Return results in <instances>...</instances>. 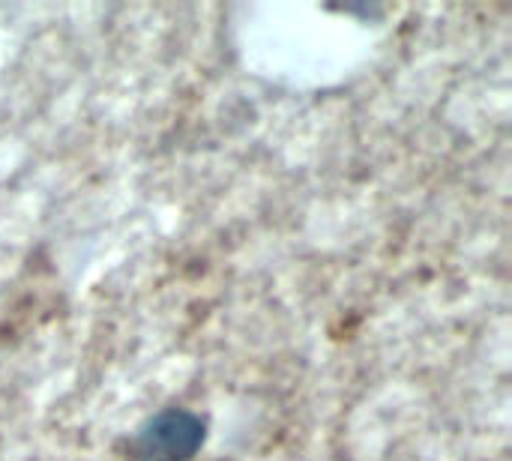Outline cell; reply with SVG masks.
Returning a JSON list of instances; mask_svg holds the SVG:
<instances>
[{
  "label": "cell",
  "mask_w": 512,
  "mask_h": 461,
  "mask_svg": "<svg viewBox=\"0 0 512 461\" xmlns=\"http://www.w3.org/2000/svg\"><path fill=\"white\" fill-rule=\"evenodd\" d=\"M207 438V423L186 408H165L150 417L135 441L132 461H189Z\"/></svg>",
  "instance_id": "obj_1"
}]
</instances>
